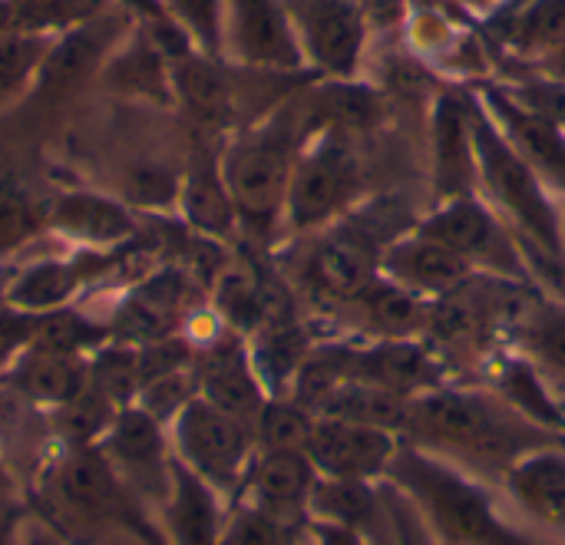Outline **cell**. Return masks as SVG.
<instances>
[{"label": "cell", "mask_w": 565, "mask_h": 545, "mask_svg": "<svg viewBox=\"0 0 565 545\" xmlns=\"http://www.w3.org/2000/svg\"><path fill=\"white\" fill-rule=\"evenodd\" d=\"M404 440L477 477L503 480L533 450L565 444L520 417L483 384L447 381L407 404Z\"/></svg>", "instance_id": "obj_1"}, {"label": "cell", "mask_w": 565, "mask_h": 545, "mask_svg": "<svg viewBox=\"0 0 565 545\" xmlns=\"http://www.w3.org/2000/svg\"><path fill=\"white\" fill-rule=\"evenodd\" d=\"M30 510L66 543L89 545L96 533H126L139 545H169L149 503L113 470L96 444H56L30 483Z\"/></svg>", "instance_id": "obj_2"}, {"label": "cell", "mask_w": 565, "mask_h": 545, "mask_svg": "<svg viewBox=\"0 0 565 545\" xmlns=\"http://www.w3.org/2000/svg\"><path fill=\"white\" fill-rule=\"evenodd\" d=\"M305 89L308 86L222 142V175L235 202L242 242L258 248H268L285 232L295 162L315 132Z\"/></svg>", "instance_id": "obj_3"}, {"label": "cell", "mask_w": 565, "mask_h": 545, "mask_svg": "<svg viewBox=\"0 0 565 545\" xmlns=\"http://www.w3.org/2000/svg\"><path fill=\"white\" fill-rule=\"evenodd\" d=\"M424 516L440 545H543L520 533L483 477L404 440L387 477Z\"/></svg>", "instance_id": "obj_4"}, {"label": "cell", "mask_w": 565, "mask_h": 545, "mask_svg": "<svg viewBox=\"0 0 565 545\" xmlns=\"http://www.w3.org/2000/svg\"><path fill=\"white\" fill-rule=\"evenodd\" d=\"M414 225L417 218L411 209L391 195L354 205L311 235L298 275L305 298L324 314H341L374 278H381L387 245Z\"/></svg>", "instance_id": "obj_5"}, {"label": "cell", "mask_w": 565, "mask_h": 545, "mask_svg": "<svg viewBox=\"0 0 565 545\" xmlns=\"http://www.w3.org/2000/svg\"><path fill=\"white\" fill-rule=\"evenodd\" d=\"M467 89L480 165V195L523 242L543 248L553 258H565L563 199L553 195L550 182L536 172V165L510 142V136L500 129L477 89L470 83Z\"/></svg>", "instance_id": "obj_6"}, {"label": "cell", "mask_w": 565, "mask_h": 545, "mask_svg": "<svg viewBox=\"0 0 565 545\" xmlns=\"http://www.w3.org/2000/svg\"><path fill=\"white\" fill-rule=\"evenodd\" d=\"M364 165L354 146V132L324 126L308 136L285 202V232L315 235L361 205Z\"/></svg>", "instance_id": "obj_7"}, {"label": "cell", "mask_w": 565, "mask_h": 545, "mask_svg": "<svg viewBox=\"0 0 565 545\" xmlns=\"http://www.w3.org/2000/svg\"><path fill=\"white\" fill-rule=\"evenodd\" d=\"M175 460L195 470L228 503L238 500L248 463L255 457V424L225 414L222 407L195 397L169 424Z\"/></svg>", "instance_id": "obj_8"}, {"label": "cell", "mask_w": 565, "mask_h": 545, "mask_svg": "<svg viewBox=\"0 0 565 545\" xmlns=\"http://www.w3.org/2000/svg\"><path fill=\"white\" fill-rule=\"evenodd\" d=\"M205 285L182 261H162L146 278L122 288V301L109 314L113 341L139 348L189 334L192 321L205 311Z\"/></svg>", "instance_id": "obj_9"}, {"label": "cell", "mask_w": 565, "mask_h": 545, "mask_svg": "<svg viewBox=\"0 0 565 545\" xmlns=\"http://www.w3.org/2000/svg\"><path fill=\"white\" fill-rule=\"evenodd\" d=\"M417 228L460 252L483 275L533 281L516 232L497 215V209L483 195H460V199L437 202L427 215L417 218Z\"/></svg>", "instance_id": "obj_10"}, {"label": "cell", "mask_w": 565, "mask_h": 545, "mask_svg": "<svg viewBox=\"0 0 565 545\" xmlns=\"http://www.w3.org/2000/svg\"><path fill=\"white\" fill-rule=\"evenodd\" d=\"M305 66L321 79H358L371 20L358 0H285Z\"/></svg>", "instance_id": "obj_11"}, {"label": "cell", "mask_w": 565, "mask_h": 545, "mask_svg": "<svg viewBox=\"0 0 565 545\" xmlns=\"http://www.w3.org/2000/svg\"><path fill=\"white\" fill-rule=\"evenodd\" d=\"M129 26H132V10L119 7V10H99L86 20L56 30L36 70L30 99L60 103L79 93L86 83H96L106 56L126 36Z\"/></svg>", "instance_id": "obj_12"}, {"label": "cell", "mask_w": 565, "mask_h": 545, "mask_svg": "<svg viewBox=\"0 0 565 545\" xmlns=\"http://www.w3.org/2000/svg\"><path fill=\"white\" fill-rule=\"evenodd\" d=\"M172 89L175 109L185 116L192 136L225 142L232 132L242 129L245 116L238 99L235 63L189 50L172 60Z\"/></svg>", "instance_id": "obj_13"}, {"label": "cell", "mask_w": 565, "mask_h": 545, "mask_svg": "<svg viewBox=\"0 0 565 545\" xmlns=\"http://www.w3.org/2000/svg\"><path fill=\"white\" fill-rule=\"evenodd\" d=\"M103 457L113 463V470L149 503L162 506L172 490V440L169 427L159 424L142 407H122L113 420V427L96 444Z\"/></svg>", "instance_id": "obj_14"}, {"label": "cell", "mask_w": 565, "mask_h": 545, "mask_svg": "<svg viewBox=\"0 0 565 545\" xmlns=\"http://www.w3.org/2000/svg\"><path fill=\"white\" fill-rule=\"evenodd\" d=\"M195 381H199V397L209 404L222 407L232 417H242L255 424L258 410L268 400V391L252 364L248 338L218 324L205 338L195 341Z\"/></svg>", "instance_id": "obj_15"}, {"label": "cell", "mask_w": 565, "mask_h": 545, "mask_svg": "<svg viewBox=\"0 0 565 545\" xmlns=\"http://www.w3.org/2000/svg\"><path fill=\"white\" fill-rule=\"evenodd\" d=\"M225 60L248 70H308L285 0H225Z\"/></svg>", "instance_id": "obj_16"}, {"label": "cell", "mask_w": 565, "mask_h": 545, "mask_svg": "<svg viewBox=\"0 0 565 545\" xmlns=\"http://www.w3.org/2000/svg\"><path fill=\"white\" fill-rule=\"evenodd\" d=\"M46 228L73 248L116 252L142 235V215L132 212L119 195L66 185L46 199Z\"/></svg>", "instance_id": "obj_17"}, {"label": "cell", "mask_w": 565, "mask_h": 545, "mask_svg": "<svg viewBox=\"0 0 565 545\" xmlns=\"http://www.w3.org/2000/svg\"><path fill=\"white\" fill-rule=\"evenodd\" d=\"M430 182L434 205L460 195H480V165L473 146L470 89L444 86L430 113Z\"/></svg>", "instance_id": "obj_18"}, {"label": "cell", "mask_w": 565, "mask_h": 545, "mask_svg": "<svg viewBox=\"0 0 565 545\" xmlns=\"http://www.w3.org/2000/svg\"><path fill=\"white\" fill-rule=\"evenodd\" d=\"M401 447L404 437L394 430H381L341 417H318L305 453L315 463L318 477L381 483Z\"/></svg>", "instance_id": "obj_19"}, {"label": "cell", "mask_w": 565, "mask_h": 545, "mask_svg": "<svg viewBox=\"0 0 565 545\" xmlns=\"http://www.w3.org/2000/svg\"><path fill=\"white\" fill-rule=\"evenodd\" d=\"M351 374V381H367L407 400L454 381L444 357L424 338H354Z\"/></svg>", "instance_id": "obj_20"}, {"label": "cell", "mask_w": 565, "mask_h": 545, "mask_svg": "<svg viewBox=\"0 0 565 545\" xmlns=\"http://www.w3.org/2000/svg\"><path fill=\"white\" fill-rule=\"evenodd\" d=\"M96 83L126 103H142L152 109H175L172 53L136 17H132V26L126 30V36L106 56Z\"/></svg>", "instance_id": "obj_21"}, {"label": "cell", "mask_w": 565, "mask_h": 545, "mask_svg": "<svg viewBox=\"0 0 565 545\" xmlns=\"http://www.w3.org/2000/svg\"><path fill=\"white\" fill-rule=\"evenodd\" d=\"M179 222L212 242L232 245L242 238L235 202L228 195L222 175V142H209L192 136V149L182 162V189H179Z\"/></svg>", "instance_id": "obj_22"}, {"label": "cell", "mask_w": 565, "mask_h": 545, "mask_svg": "<svg viewBox=\"0 0 565 545\" xmlns=\"http://www.w3.org/2000/svg\"><path fill=\"white\" fill-rule=\"evenodd\" d=\"M318 470L305 450H255L235 503H248L281 523H308Z\"/></svg>", "instance_id": "obj_23"}, {"label": "cell", "mask_w": 565, "mask_h": 545, "mask_svg": "<svg viewBox=\"0 0 565 545\" xmlns=\"http://www.w3.org/2000/svg\"><path fill=\"white\" fill-rule=\"evenodd\" d=\"M381 275L427 301H437L454 288H460L463 281H470L477 268L460 252H454L450 245L414 225L387 245Z\"/></svg>", "instance_id": "obj_24"}, {"label": "cell", "mask_w": 565, "mask_h": 545, "mask_svg": "<svg viewBox=\"0 0 565 545\" xmlns=\"http://www.w3.org/2000/svg\"><path fill=\"white\" fill-rule=\"evenodd\" d=\"M470 86L477 89V96L483 99V106L493 113V119L500 122V129L510 136V142L536 165V172L550 182V189L565 192V132L550 122L546 116L533 113L530 106H523L520 99H513L507 93V86L500 79H470Z\"/></svg>", "instance_id": "obj_25"}, {"label": "cell", "mask_w": 565, "mask_h": 545, "mask_svg": "<svg viewBox=\"0 0 565 545\" xmlns=\"http://www.w3.org/2000/svg\"><path fill=\"white\" fill-rule=\"evenodd\" d=\"M483 387H490L500 400H507L520 417L536 424L540 430L565 440V400L563 394L546 381V374L516 348L493 351L483 364Z\"/></svg>", "instance_id": "obj_26"}, {"label": "cell", "mask_w": 565, "mask_h": 545, "mask_svg": "<svg viewBox=\"0 0 565 545\" xmlns=\"http://www.w3.org/2000/svg\"><path fill=\"white\" fill-rule=\"evenodd\" d=\"M483 26L503 56L536 70L565 43V0H500Z\"/></svg>", "instance_id": "obj_27"}, {"label": "cell", "mask_w": 565, "mask_h": 545, "mask_svg": "<svg viewBox=\"0 0 565 545\" xmlns=\"http://www.w3.org/2000/svg\"><path fill=\"white\" fill-rule=\"evenodd\" d=\"M86 384H89V357H70L40 348H20L0 367V391L46 414L79 397Z\"/></svg>", "instance_id": "obj_28"}, {"label": "cell", "mask_w": 565, "mask_h": 545, "mask_svg": "<svg viewBox=\"0 0 565 545\" xmlns=\"http://www.w3.org/2000/svg\"><path fill=\"white\" fill-rule=\"evenodd\" d=\"M311 523L351 530L374 545H394V523L384 493V480H328L318 477L308 503Z\"/></svg>", "instance_id": "obj_29"}, {"label": "cell", "mask_w": 565, "mask_h": 545, "mask_svg": "<svg viewBox=\"0 0 565 545\" xmlns=\"http://www.w3.org/2000/svg\"><path fill=\"white\" fill-rule=\"evenodd\" d=\"M228 500L209 487L182 460L172 463V490L159 506V523L169 545H222L228 523Z\"/></svg>", "instance_id": "obj_30"}, {"label": "cell", "mask_w": 565, "mask_h": 545, "mask_svg": "<svg viewBox=\"0 0 565 545\" xmlns=\"http://www.w3.org/2000/svg\"><path fill=\"white\" fill-rule=\"evenodd\" d=\"M315 341H318V334L311 331L308 321H301V314L291 304L275 311L255 334H248L252 364H255L268 397L291 394V384H295L308 351L315 348Z\"/></svg>", "instance_id": "obj_31"}, {"label": "cell", "mask_w": 565, "mask_h": 545, "mask_svg": "<svg viewBox=\"0 0 565 545\" xmlns=\"http://www.w3.org/2000/svg\"><path fill=\"white\" fill-rule=\"evenodd\" d=\"M507 341L546 374L565 400V301L540 285H530Z\"/></svg>", "instance_id": "obj_32"}, {"label": "cell", "mask_w": 565, "mask_h": 545, "mask_svg": "<svg viewBox=\"0 0 565 545\" xmlns=\"http://www.w3.org/2000/svg\"><path fill=\"white\" fill-rule=\"evenodd\" d=\"M510 500L540 526L565 539V444L533 450L503 477Z\"/></svg>", "instance_id": "obj_33"}, {"label": "cell", "mask_w": 565, "mask_h": 545, "mask_svg": "<svg viewBox=\"0 0 565 545\" xmlns=\"http://www.w3.org/2000/svg\"><path fill=\"white\" fill-rule=\"evenodd\" d=\"M430 304L434 301L381 275L341 314L358 318L354 338H424L430 324Z\"/></svg>", "instance_id": "obj_34"}, {"label": "cell", "mask_w": 565, "mask_h": 545, "mask_svg": "<svg viewBox=\"0 0 565 545\" xmlns=\"http://www.w3.org/2000/svg\"><path fill=\"white\" fill-rule=\"evenodd\" d=\"M106 344H113L109 318L89 314L79 301L56 308V311H46V314H30L26 348L70 354V357H93Z\"/></svg>", "instance_id": "obj_35"}, {"label": "cell", "mask_w": 565, "mask_h": 545, "mask_svg": "<svg viewBox=\"0 0 565 545\" xmlns=\"http://www.w3.org/2000/svg\"><path fill=\"white\" fill-rule=\"evenodd\" d=\"M182 165L166 159H136L119 175V199L139 215H175Z\"/></svg>", "instance_id": "obj_36"}, {"label": "cell", "mask_w": 565, "mask_h": 545, "mask_svg": "<svg viewBox=\"0 0 565 545\" xmlns=\"http://www.w3.org/2000/svg\"><path fill=\"white\" fill-rule=\"evenodd\" d=\"M407 397H397L384 387H374L367 381H348L321 410L318 417H341V420H354V424H367V427H381V430H394L404 437V424H407Z\"/></svg>", "instance_id": "obj_37"}, {"label": "cell", "mask_w": 565, "mask_h": 545, "mask_svg": "<svg viewBox=\"0 0 565 545\" xmlns=\"http://www.w3.org/2000/svg\"><path fill=\"white\" fill-rule=\"evenodd\" d=\"M46 228V202L36 199L13 172H0V258H13Z\"/></svg>", "instance_id": "obj_38"}, {"label": "cell", "mask_w": 565, "mask_h": 545, "mask_svg": "<svg viewBox=\"0 0 565 545\" xmlns=\"http://www.w3.org/2000/svg\"><path fill=\"white\" fill-rule=\"evenodd\" d=\"M50 40L53 33L46 30H13L0 36V109L30 96Z\"/></svg>", "instance_id": "obj_39"}, {"label": "cell", "mask_w": 565, "mask_h": 545, "mask_svg": "<svg viewBox=\"0 0 565 545\" xmlns=\"http://www.w3.org/2000/svg\"><path fill=\"white\" fill-rule=\"evenodd\" d=\"M315 414L291 397H268L255 417V450H308Z\"/></svg>", "instance_id": "obj_40"}, {"label": "cell", "mask_w": 565, "mask_h": 545, "mask_svg": "<svg viewBox=\"0 0 565 545\" xmlns=\"http://www.w3.org/2000/svg\"><path fill=\"white\" fill-rule=\"evenodd\" d=\"M199 53L225 60V0H156Z\"/></svg>", "instance_id": "obj_41"}, {"label": "cell", "mask_w": 565, "mask_h": 545, "mask_svg": "<svg viewBox=\"0 0 565 545\" xmlns=\"http://www.w3.org/2000/svg\"><path fill=\"white\" fill-rule=\"evenodd\" d=\"M295 530L298 526L281 523L248 503H232L222 545H295Z\"/></svg>", "instance_id": "obj_42"}, {"label": "cell", "mask_w": 565, "mask_h": 545, "mask_svg": "<svg viewBox=\"0 0 565 545\" xmlns=\"http://www.w3.org/2000/svg\"><path fill=\"white\" fill-rule=\"evenodd\" d=\"M503 83V79H500ZM507 93L513 99H520L523 106H530L533 113L546 116L550 122H556L565 132V83L553 79L546 73H533V76H510V83H503Z\"/></svg>", "instance_id": "obj_43"}, {"label": "cell", "mask_w": 565, "mask_h": 545, "mask_svg": "<svg viewBox=\"0 0 565 545\" xmlns=\"http://www.w3.org/2000/svg\"><path fill=\"white\" fill-rule=\"evenodd\" d=\"M384 493H387L391 523H394V545H440L430 533V526L424 523V516L417 513V506L391 480H384Z\"/></svg>", "instance_id": "obj_44"}, {"label": "cell", "mask_w": 565, "mask_h": 545, "mask_svg": "<svg viewBox=\"0 0 565 545\" xmlns=\"http://www.w3.org/2000/svg\"><path fill=\"white\" fill-rule=\"evenodd\" d=\"M358 3L367 13L371 26L394 30V26H404L411 17V0H358Z\"/></svg>", "instance_id": "obj_45"}, {"label": "cell", "mask_w": 565, "mask_h": 545, "mask_svg": "<svg viewBox=\"0 0 565 545\" xmlns=\"http://www.w3.org/2000/svg\"><path fill=\"white\" fill-rule=\"evenodd\" d=\"M23 500H26V496H23L17 477H13V470H10V463H7V457H3V447H0V513L26 510Z\"/></svg>", "instance_id": "obj_46"}, {"label": "cell", "mask_w": 565, "mask_h": 545, "mask_svg": "<svg viewBox=\"0 0 565 545\" xmlns=\"http://www.w3.org/2000/svg\"><path fill=\"white\" fill-rule=\"evenodd\" d=\"M308 526V536H311V545H374L367 543L364 536L351 533V530H341V526H328V523H305Z\"/></svg>", "instance_id": "obj_47"}, {"label": "cell", "mask_w": 565, "mask_h": 545, "mask_svg": "<svg viewBox=\"0 0 565 545\" xmlns=\"http://www.w3.org/2000/svg\"><path fill=\"white\" fill-rule=\"evenodd\" d=\"M20 545H73V543H66L56 530H50L43 520H26L23 523V536H20Z\"/></svg>", "instance_id": "obj_48"}, {"label": "cell", "mask_w": 565, "mask_h": 545, "mask_svg": "<svg viewBox=\"0 0 565 545\" xmlns=\"http://www.w3.org/2000/svg\"><path fill=\"white\" fill-rule=\"evenodd\" d=\"M23 523H26V510L0 513V545H20Z\"/></svg>", "instance_id": "obj_49"}, {"label": "cell", "mask_w": 565, "mask_h": 545, "mask_svg": "<svg viewBox=\"0 0 565 545\" xmlns=\"http://www.w3.org/2000/svg\"><path fill=\"white\" fill-rule=\"evenodd\" d=\"M23 30V17H20V3L17 0H0V36Z\"/></svg>", "instance_id": "obj_50"}, {"label": "cell", "mask_w": 565, "mask_h": 545, "mask_svg": "<svg viewBox=\"0 0 565 545\" xmlns=\"http://www.w3.org/2000/svg\"><path fill=\"white\" fill-rule=\"evenodd\" d=\"M536 73H546V76H553V79H563L565 83V43L553 53V56H546L540 66H536Z\"/></svg>", "instance_id": "obj_51"}, {"label": "cell", "mask_w": 565, "mask_h": 545, "mask_svg": "<svg viewBox=\"0 0 565 545\" xmlns=\"http://www.w3.org/2000/svg\"><path fill=\"white\" fill-rule=\"evenodd\" d=\"M563 238H565V192H563Z\"/></svg>", "instance_id": "obj_52"}, {"label": "cell", "mask_w": 565, "mask_h": 545, "mask_svg": "<svg viewBox=\"0 0 565 545\" xmlns=\"http://www.w3.org/2000/svg\"><path fill=\"white\" fill-rule=\"evenodd\" d=\"M467 3H477V0H467Z\"/></svg>", "instance_id": "obj_53"}]
</instances>
